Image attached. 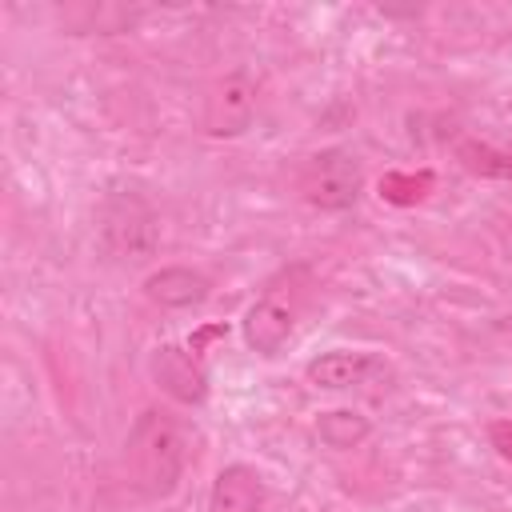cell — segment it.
<instances>
[{
    "label": "cell",
    "instance_id": "11",
    "mask_svg": "<svg viewBox=\"0 0 512 512\" xmlns=\"http://www.w3.org/2000/svg\"><path fill=\"white\" fill-rule=\"evenodd\" d=\"M456 160H460L472 176L512 180V152H508V148H492V144H480V140H460V144H456Z\"/></svg>",
    "mask_w": 512,
    "mask_h": 512
},
{
    "label": "cell",
    "instance_id": "12",
    "mask_svg": "<svg viewBox=\"0 0 512 512\" xmlns=\"http://www.w3.org/2000/svg\"><path fill=\"white\" fill-rule=\"evenodd\" d=\"M432 188V172H388L380 176V196L388 204H416Z\"/></svg>",
    "mask_w": 512,
    "mask_h": 512
},
{
    "label": "cell",
    "instance_id": "4",
    "mask_svg": "<svg viewBox=\"0 0 512 512\" xmlns=\"http://www.w3.org/2000/svg\"><path fill=\"white\" fill-rule=\"evenodd\" d=\"M252 116H256V80L248 72H228L208 88L200 124L208 136L228 140V136L248 132Z\"/></svg>",
    "mask_w": 512,
    "mask_h": 512
},
{
    "label": "cell",
    "instance_id": "8",
    "mask_svg": "<svg viewBox=\"0 0 512 512\" xmlns=\"http://www.w3.org/2000/svg\"><path fill=\"white\" fill-rule=\"evenodd\" d=\"M264 508V480L248 464H228L216 472L208 492V512H260Z\"/></svg>",
    "mask_w": 512,
    "mask_h": 512
},
{
    "label": "cell",
    "instance_id": "1",
    "mask_svg": "<svg viewBox=\"0 0 512 512\" xmlns=\"http://www.w3.org/2000/svg\"><path fill=\"white\" fill-rule=\"evenodd\" d=\"M128 464H132V480L144 496L164 500L176 492V484L184 476V436L168 412L148 408L136 416V424L128 432Z\"/></svg>",
    "mask_w": 512,
    "mask_h": 512
},
{
    "label": "cell",
    "instance_id": "6",
    "mask_svg": "<svg viewBox=\"0 0 512 512\" xmlns=\"http://www.w3.org/2000/svg\"><path fill=\"white\" fill-rule=\"evenodd\" d=\"M152 380L180 404H200L208 396V376L200 360L180 344H160L152 352Z\"/></svg>",
    "mask_w": 512,
    "mask_h": 512
},
{
    "label": "cell",
    "instance_id": "2",
    "mask_svg": "<svg viewBox=\"0 0 512 512\" xmlns=\"http://www.w3.org/2000/svg\"><path fill=\"white\" fill-rule=\"evenodd\" d=\"M100 248L120 264H144L160 248V216L140 192H112L96 216Z\"/></svg>",
    "mask_w": 512,
    "mask_h": 512
},
{
    "label": "cell",
    "instance_id": "10",
    "mask_svg": "<svg viewBox=\"0 0 512 512\" xmlns=\"http://www.w3.org/2000/svg\"><path fill=\"white\" fill-rule=\"evenodd\" d=\"M368 432H372V424L356 408H332V412H320V420H316V436L328 448H356L360 440H368Z\"/></svg>",
    "mask_w": 512,
    "mask_h": 512
},
{
    "label": "cell",
    "instance_id": "3",
    "mask_svg": "<svg viewBox=\"0 0 512 512\" xmlns=\"http://www.w3.org/2000/svg\"><path fill=\"white\" fill-rule=\"evenodd\" d=\"M296 188L312 208L324 212H344L360 200L364 188V168L348 148H320L312 152L300 172H296Z\"/></svg>",
    "mask_w": 512,
    "mask_h": 512
},
{
    "label": "cell",
    "instance_id": "13",
    "mask_svg": "<svg viewBox=\"0 0 512 512\" xmlns=\"http://www.w3.org/2000/svg\"><path fill=\"white\" fill-rule=\"evenodd\" d=\"M488 440H492V448L512 464V420H492V428H488Z\"/></svg>",
    "mask_w": 512,
    "mask_h": 512
},
{
    "label": "cell",
    "instance_id": "5",
    "mask_svg": "<svg viewBox=\"0 0 512 512\" xmlns=\"http://www.w3.org/2000/svg\"><path fill=\"white\" fill-rule=\"evenodd\" d=\"M292 324H296V304L284 300L280 292H268L264 300H256L244 320H240V332H244V344L260 356H276L288 336H292Z\"/></svg>",
    "mask_w": 512,
    "mask_h": 512
},
{
    "label": "cell",
    "instance_id": "9",
    "mask_svg": "<svg viewBox=\"0 0 512 512\" xmlns=\"http://www.w3.org/2000/svg\"><path fill=\"white\" fill-rule=\"evenodd\" d=\"M376 368V360L368 352H348V348H336V352H320L308 360L304 376L312 388H324V392H340V388H352V384H364V376Z\"/></svg>",
    "mask_w": 512,
    "mask_h": 512
},
{
    "label": "cell",
    "instance_id": "7",
    "mask_svg": "<svg viewBox=\"0 0 512 512\" xmlns=\"http://www.w3.org/2000/svg\"><path fill=\"white\" fill-rule=\"evenodd\" d=\"M208 276L196 272V268H184V264H168V268H156L148 272L144 280V296L160 308H192V304H204L208 300Z\"/></svg>",
    "mask_w": 512,
    "mask_h": 512
}]
</instances>
